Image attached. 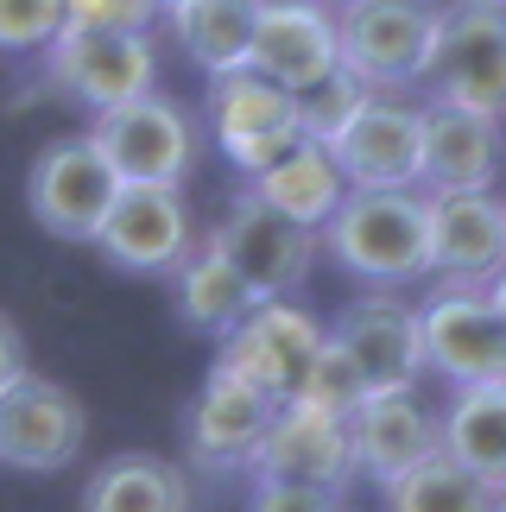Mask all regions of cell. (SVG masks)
<instances>
[{
  "label": "cell",
  "instance_id": "ba28073f",
  "mask_svg": "<svg viewBox=\"0 0 506 512\" xmlns=\"http://www.w3.org/2000/svg\"><path fill=\"white\" fill-rule=\"evenodd\" d=\"M45 83L64 102L102 114L159 89V51L146 32H57L45 45Z\"/></svg>",
  "mask_w": 506,
  "mask_h": 512
},
{
  "label": "cell",
  "instance_id": "7402d4cb",
  "mask_svg": "<svg viewBox=\"0 0 506 512\" xmlns=\"http://www.w3.org/2000/svg\"><path fill=\"white\" fill-rule=\"evenodd\" d=\"M178 51L203 76L241 70L253 51V26H260V0H171L165 7Z\"/></svg>",
  "mask_w": 506,
  "mask_h": 512
},
{
  "label": "cell",
  "instance_id": "ffe728a7",
  "mask_svg": "<svg viewBox=\"0 0 506 512\" xmlns=\"http://www.w3.org/2000/svg\"><path fill=\"white\" fill-rule=\"evenodd\" d=\"M506 159L500 121L456 102H424V152H418V190H494Z\"/></svg>",
  "mask_w": 506,
  "mask_h": 512
},
{
  "label": "cell",
  "instance_id": "4dcf8cb0",
  "mask_svg": "<svg viewBox=\"0 0 506 512\" xmlns=\"http://www.w3.org/2000/svg\"><path fill=\"white\" fill-rule=\"evenodd\" d=\"M247 512H348L342 494L329 487H298V481H253Z\"/></svg>",
  "mask_w": 506,
  "mask_h": 512
},
{
  "label": "cell",
  "instance_id": "1f68e13d",
  "mask_svg": "<svg viewBox=\"0 0 506 512\" xmlns=\"http://www.w3.org/2000/svg\"><path fill=\"white\" fill-rule=\"evenodd\" d=\"M26 367H32V361H26V336H19V323L0 310V386H13Z\"/></svg>",
  "mask_w": 506,
  "mask_h": 512
},
{
  "label": "cell",
  "instance_id": "4fadbf2b",
  "mask_svg": "<svg viewBox=\"0 0 506 512\" xmlns=\"http://www.w3.org/2000/svg\"><path fill=\"white\" fill-rule=\"evenodd\" d=\"M431 279L450 291H488L506 266V203L494 190H431L424 196Z\"/></svg>",
  "mask_w": 506,
  "mask_h": 512
},
{
  "label": "cell",
  "instance_id": "d6986e66",
  "mask_svg": "<svg viewBox=\"0 0 506 512\" xmlns=\"http://www.w3.org/2000/svg\"><path fill=\"white\" fill-rule=\"evenodd\" d=\"M348 443H355V475H367L374 487L399 481L405 468H418L424 456H437V411L418 399V386L405 392H367L348 411Z\"/></svg>",
  "mask_w": 506,
  "mask_h": 512
},
{
  "label": "cell",
  "instance_id": "cb8c5ba5",
  "mask_svg": "<svg viewBox=\"0 0 506 512\" xmlns=\"http://www.w3.org/2000/svg\"><path fill=\"white\" fill-rule=\"evenodd\" d=\"M247 190H260L272 209L291 215V222H304V228H323L329 215H336V203L348 196L342 165L329 159V146H317V140H298L285 159H272L260 177H247Z\"/></svg>",
  "mask_w": 506,
  "mask_h": 512
},
{
  "label": "cell",
  "instance_id": "603a6c76",
  "mask_svg": "<svg viewBox=\"0 0 506 512\" xmlns=\"http://www.w3.org/2000/svg\"><path fill=\"white\" fill-rule=\"evenodd\" d=\"M443 456L462 462L488 487H506V380L500 386H456V399L437 418Z\"/></svg>",
  "mask_w": 506,
  "mask_h": 512
},
{
  "label": "cell",
  "instance_id": "8fae6325",
  "mask_svg": "<svg viewBox=\"0 0 506 512\" xmlns=\"http://www.w3.org/2000/svg\"><path fill=\"white\" fill-rule=\"evenodd\" d=\"M323 336H329V329L310 317V310L285 304V298H266V304H253L228 336H216L222 342L216 367H228L247 386H260L266 399H291V392L304 386L310 361H317Z\"/></svg>",
  "mask_w": 506,
  "mask_h": 512
},
{
  "label": "cell",
  "instance_id": "7a4b0ae2",
  "mask_svg": "<svg viewBox=\"0 0 506 512\" xmlns=\"http://www.w3.org/2000/svg\"><path fill=\"white\" fill-rule=\"evenodd\" d=\"M437 38V0H336L342 70L374 95H405L424 83V57Z\"/></svg>",
  "mask_w": 506,
  "mask_h": 512
},
{
  "label": "cell",
  "instance_id": "8992f818",
  "mask_svg": "<svg viewBox=\"0 0 506 512\" xmlns=\"http://www.w3.org/2000/svg\"><path fill=\"white\" fill-rule=\"evenodd\" d=\"M89 140L102 146L121 184H184L197 165V121L171 95H133L121 108H102L89 121Z\"/></svg>",
  "mask_w": 506,
  "mask_h": 512
},
{
  "label": "cell",
  "instance_id": "8d00e7d4",
  "mask_svg": "<svg viewBox=\"0 0 506 512\" xmlns=\"http://www.w3.org/2000/svg\"><path fill=\"white\" fill-rule=\"evenodd\" d=\"M329 7H336V0H329Z\"/></svg>",
  "mask_w": 506,
  "mask_h": 512
},
{
  "label": "cell",
  "instance_id": "484cf974",
  "mask_svg": "<svg viewBox=\"0 0 506 512\" xmlns=\"http://www.w3.org/2000/svg\"><path fill=\"white\" fill-rule=\"evenodd\" d=\"M380 500L386 512H494V487L437 449L418 468H405L399 481H386Z\"/></svg>",
  "mask_w": 506,
  "mask_h": 512
},
{
  "label": "cell",
  "instance_id": "f546056e",
  "mask_svg": "<svg viewBox=\"0 0 506 512\" xmlns=\"http://www.w3.org/2000/svg\"><path fill=\"white\" fill-rule=\"evenodd\" d=\"M152 19V0H64V32H146Z\"/></svg>",
  "mask_w": 506,
  "mask_h": 512
},
{
  "label": "cell",
  "instance_id": "3957f363",
  "mask_svg": "<svg viewBox=\"0 0 506 512\" xmlns=\"http://www.w3.org/2000/svg\"><path fill=\"white\" fill-rule=\"evenodd\" d=\"M431 102H456L506 121V7H437V38L424 57Z\"/></svg>",
  "mask_w": 506,
  "mask_h": 512
},
{
  "label": "cell",
  "instance_id": "4316f807",
  "mask_svg": "<svg viewBox=\"0 0 506 512\" xmlns=\"http://www.w3.org/2000/svg\"><path fill=\"white\" fill-rule=\"evenodd\" d=\"M367 89L361 76H348V70H329L323 83H310V89H291V102H298V133L304 140H317V146H329L336 133L361 114V102H367Z\"/></svg>",
  "mask_w": 506,
  "mask_h": 512
},
{
  "label": "cell",
  "instance_id": "d590c367",
  "mask_svg": "<svg viewBox=\"0 0 506 512\" xmlns=\"http://www.w3.org/2000/svg\"><path fill=\"white\" fill-rule=\"evenodd\" d=\"M152 7H159V13H165V7H171V0H152Z\"/></svg>",
  "mask_w": 506,
  "mask_h": 512
},
{
  "label": "cell",
  "instance_id": "44dd1931",
  "mask_svg": "<svg viewBox=\"0 0 506 512\" xmlns=\"http://www.w3.org/2000/svg\"><path fill=\"white\" fill-rule=\"evenodd\" d=\"M76 512H190V475L165 456L127 449V456H108L83 481Z\"/></svg>",
  "mask_w": 506,
  "mask_h": 512
},
{
  "label": "cell",
  "instance_id": "f1b7e54d",
  "mask_svg": "<svg viewBox=\"0 0 506 512\" xmlns=\"http://www.w3.org/2000/svg\"><path fill=\"white\" fill-rule=\"evenodd\" d=\"M64 32V0H0V51H45Z\"/></svg>",
  "mask_w": 506,
  "mask_h": 512
},
{
  "label": "cell",
  "instance_id": "277c9868",
  "mask_svg": "<svg viewBox=\"0 0 506 512\" xmlns=\"http://www.w3.org/2000/svg\"><path fill=\"white\" fill-rule=\"evenodd\" d=\"M89 247L102 253L114 272H133V279H171V272L184 266V253L197 247L184 184H121Z\"/></svg>",
  "mask_w": 506,
  "mask_h": 512
},
{
  "label": "cell",
  "instance_id": "e0dca14e",
  "mask_svg": "<svg viewBox=\"0 0 506 512\" xmlns=\"http://www.w3.org/2000/svg\"><path fill=\"white\" fill-rule=\"evenodd\" d=\"M348 361L361 367V380L374 392H405L424 380V342H418V310L399 298V291H361L336 310V329H329Z\"/></svg>",
  "mask_w": 506,
  "mask_h": 512
},
{
  "label": "cell",
  "instance_id": "30bf717a",
  "mask_svg": "<svg viewBox=\"0 0 506 512\" xmlns=\"http://www.w3.org/2000/svg\"><path fill=\"white\" fill-rule=\"evenodd\" d=\"M83 437H89V411L70 386H57L32 367L13 386H0V468L64 475L83 456Z\"/></svg>",
  "mask_w": 506,
  "mask_h": 512
},
{
  "label": "cell",
  "instance_id": "9a60e30c",
  "mask_svg": "<svg viewBox=\"0 0 506 512\" xmlns=\"http://www.w3.org/2000/svg\"><path fill=\"white\" fill-rule=\"evenodd\" d=\"M418 152L424 108H412L405 95H367L361 114L329 140L348 190H418Z\"/></svg>",
  "mask_w": 506,
  "mask_h": 512
},
{
  "label": "cell",
  "instance_id": "836d02e7",
  "mask_svg": "<svg viewBox=\"0 0 506 512\" xmlns=\"http://www.w3.org/2000/svg\"><path fill=\"white\" fill-rule=\"evenodd\" d=\"M462 7H506V0H462Z\"/></svg>",
  "mask_w": 506,
  "mask_h": 512
},
{
  "label": "cell",
  "instance_id": "5bb4252c",
  "mask_svg": "<svg viewBox=\"0 0 506 512\" xmlns=\"http://www.w3.org/2000/svg\"><path fill=\"white\" fill-rule=\"evenodd\" d=\"M253 481H298V487H329V494H348L355 481V443H348V418L336 411H317L304 399H279L260 449L247 462Z\"/></svg>",
  "mask_w": 506,
  "mask_h": 512
},
{
  "label": "cell",
  "instance_id": "6da1fadb",
  "mask_svg": "<svg viewBox=\"0 0 506 512\" xmlns=\"http://www.w3.org/2000/svg\"><path fill=\"white\" fill-rule=\"evenodd\" d=\"M317 247L348 279L399 291L431 279V241H424V196L418 190H348L336 215L317 228Z\"/></svg>",
  "mask_w": 506,
  "mask_h": 512
},
{
  "label": "cell",
  "instance_id": "ac0fdd59",
  "mask_svg": "<svg viewBox=\"0 0 506 512\" xmlns=\"http://www.w3.org/2000/svg\"><path fill=\"white\" fill-rule=\"evenodd\" d=\"M247 64L272 76L279 89H310L329 70H342L336 45V7L329 0H260V26H253Z\"/></svg>",
  "mask_w": 506,
  "mask_h": 512
},
{
  "label": "cell",
  "instance_id": "83f0119b",
  "mask_svg": "<svg viewBox=\"0 0 506 512\" xmlns=\"http://www.w3.org/2000/svg\"><path fill=\"white\" fill-rule=\"evenodd\" d=\"M367 386L361 380V367L348 361V348L336 342V336H323V348H317V361H310V373H304V386L291 392V399H304V405H317V411H336V418H348L361 399H367Z\"/></svg>",
  "mask_w": 506,
  "mask_h": 512
},
{
  "label": "cell",
  "instance_id": "7c38bea8",
  "mask_svg": "<svg viewBox=\"0 0 506 512\" xmlns=\"http://www.w3.org/2000/svg\"><path fill=\"white\" fill-rule=\"evenodd\" d=\"M424 373H443L450 386H500L506 380V323L494 317L488 291L437 285L418 304Z\"/></svg>",
  "mask_w": 506,
  "mask_h": 512
},
{
  "label": "cell",
  "instance_id": "e575fe53",
  "mask_svg": "<svg viewBox=\"0 0 506 512\" xmlns=\"http://www.w3.org/2000/svg\"><path fill=\"white\" fill-rule=\"evenodd\" d=\"M494 512H506V487H494Z\"/></svg>",
  "mask_w": 506,
  "mask_h": 512
},
{
  "label": "cell",
  "instance_id": "9c48e42d",
  "mask_svg": "<svg viewBox=\"0 0 506 512\" xmlns=\"http://www.w3.org/2000/svg\"><path fill=\"white\" fill-rule=\"evenodd\" d=\"M114 190H121V177H114V165L102 159V146L89 133L51 140L26 171V209L51 241H95Z\"/></svg>",
  "mask_w": 506,
  "mask_h": 512
},
{
  "label": "cell",
  "instance_id": "52a82bcc",
  "mask_svg": "<svg viewBox=\"0 0 506 512\" xmlns=\"http://www.w3.org/2000/svg\"><path fill=\"white\" fill-rule=\"evenodd\" d=\"M203 114H209V133H216L222 159L235 171H247V177H260L272 159H285V152L304 140L291 89H279L272 76H260L253 64L209 76Z\"/></svg>",
  "mask_w": 506,
  "mask_h": 512
},
{
  "label": "cell",
  "instance_id": "5b68a950",
  "mask_svg": "<svg viewBox=\"0 0 506 512\" xmlns=\"http://www.w3.org/2000/svg\"><path fill=\"white\" fill-rule=\"evenodd\" d=\"M209 241H216L222 260L241 272V285L253 291V304L291 298V291L310 279V266H317V228L279 215L260 190H241Z\"/></svg>",
  "mask_w": 506,
  "mask_h": 512
},
{
  "label": "cell",
  "instance_id": "d6a6232c",
  "mask_svg": "<svg viewBox=\"0 0 506 512\" xmlns=\"http://www.w3.org/2000/svg\"><path fill=\"white\" fill-rule=\"evenodd\" d=\"M488 304H494V317L506 323V266H500L494 279H488Z\"/></svg>",
  "mask_w": 506,
  "mask_h": 512
},
{
  "label": "cell",
  "instance_id": "2e32d148",
  "mask_svg": "<svg viewBox=\"0 0 506 512\" xmlns=\"http://www.w3.org/2000/svg\"><path fill=\"white\" fill-rule=\"evenodd\" d=\"M272 411H279V399H266L260 386L235 380L228 367H209V380L197 386V399L184 411V456L197 468H209V475H235V468L253 462Z\"/></svg>",
  "mask_w": 506,
  "mask_h": 512
},
{
  "label": "cell",
  "instance_id": "d4e9b609",
  "mask_svg": "<svg viewBox=\"0 0 506 512\" xmlns=\"http://www.w3.org/2000/svg\"><path fill=\"white\" fill-rule=\"evenodd\" d=\"M178 285V317L197 329V336H228L247 310H253V291L241 285V272L222 260L216 241H197L184 253V266L171 272Z\"/></svg>",
  "mask_w": 506,
  "mask_h": 512
}]
</instances>
